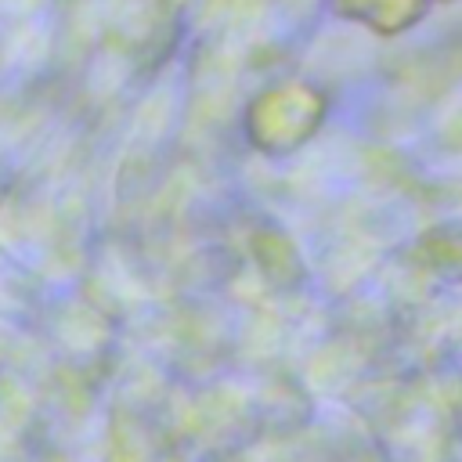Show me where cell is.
<instances>
[{
  "mask_svg": "<svg viewBox=\"0 0 462 462\" xmlns=\"http://www.w3.org/2000/svg\"><path fill=\"white\" fill-rule=\"evenodd\" d=\"M343 7L361 18V22H372L375 29L390 32V29H401L408 25L415 14H419V0H343Z\"/></svg>",
  "mask_w": 462,
  "mask_h": 462,
  "instance_id": "obj_1",
  "label": "cell"
}]
</instances>
